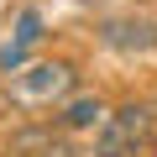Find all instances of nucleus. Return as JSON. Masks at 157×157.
I'll return each instance as SVG.
<instances>
[{
	"instance_id": "obj_3",
	"label": "nucleus",
	"mask_w": 157,
	"mask_h": 157,
	"mask_svg": "<svg viewBox=\"0 0 157 157\" xmlns=\"http://www.w3.org/2000/svg\"><path fill=\"white\" fill-rule=\"evenodd\" d=\"M68 84H73V73H68L63 63L16 68V78H11V89H16L21 100H58V94H68Z\"/></svg>"
},
{
	"instance_id": "obj_5",
	"label": "nucleus",
	"mask_w": 157,
	"mask_h": 157,
	"mask_svg": "<svg viewBox=\"0 0 157 157\" xmlns=\"http://www.w3.org/2000/svg\"><path fill=\"white\" fill-rule=\"evenodd\" d=\"M100 121H105V105H100L94 94H78V100H68V105H63V126H73V131L100 126Z\"/></svg>"
},
{
	"instance_id": "obj_4",
	"label": "nucleus",
	"mask_w": 157,
	"mask_h": 157,
	"mask_svg": "<svg viewBox=\"0 0 157 157\" xmlns=\"http://www.w3.org/2000/svg\"><path fill=\"white\" fill-rule=\"evenodd\" d=\"M37 42H42V11H21V16H16V42L0 52V73H16Z\"/></svg>"
},
{
	"instance_id": "obj_1",
	"label": "nucleus",
	"mask_w": 157,
	"mask_h": 157,
	"mask_svg": "<svg viewBox=\"0 0 157 157\" xmlns=\"http://www.w3.org/2000/svg\"><path fill=\"white\" fill-rule=\"evenodd\" d=\"M152 141V105H121L94 131V157H136Z\"/></svg>"
},
{
	"instance_id": "obj_2",
	"label": "nucleus",
	"mask_w": 157,
	"mask_h": 157,
	"mask_svg": "<svg viewBox=\"0 0 157 157\" xmlns=\"http://www.w3.org/2000/svg\"><path fill=\"white\" fill-rule=\"evenodd\" d=\"M100 42L110 52H152L157 47V21H147V16H110V21H100Z\"/></svg>"
}]
</instances>
